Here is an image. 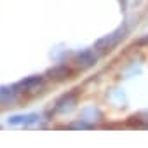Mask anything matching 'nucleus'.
I'll return each instance as SVG.
<instances>
[{
  "instance_id": "nucleus-1",
  "label": "nucleus",
  "mask_w": 148,
  "mask_h": 148,
  "mask_svg": "<svg viewBox=\"0 0 148 148\" xmlns=\"http://www.w3.org/2000/svg\"><path fill=\"white\" fill-rule=\"evenodd\" d=\"M127 32H129L127 26H120V28H117V30L112 32L110 35H105L103 38H99V40L94 44V49L99 51V52L112 51L115 45H119V42H122V40L127 37Z\"/></svg>"
},
{
  "instance_id": "nucleus-5",
  "label": "nucleus",
  "mask_w": 148,
  "mask_h": 148,
  "mask_svg": "<svg viewBox=\"0 0 148 148\" xmlns=\"http://www.w3.org/2000/svg\"><path fill=\"white\" fill-rule=\"evenodd\" d=\"M75 103H77V94H75V92H68L66 96H63V98L56 103L54 112H56V113H66V112H70L73 106H75Z\"/></svg>"
},
{
  "instance_id": "nucleus-6",
  "label": "nucleus",
  "mask_w": 148,
  "mask_h": 148,
  "mask_svg": "<svg viewBox=\"0 0 148 148\" xmlns=\"http://www.w3.org/2000/svg\"><path fill=\"white\" fill-rule=\"evenodd\" d=\"M18 91H16V87L12 86V87H0V105L2 106H5V105H11V103H14L16 99H18Z\"/></svg>"
},
{
  "instance_id": "nucleus-4",
  "label": "nucleus",
  "mask_w": 148,
  "mask_h": 148,
  "mask_svg": "<svg viewBox=\"0 0 148 148\" xmlns=\"http://www.w3.org/2000/svg\"><path fill=\"white\" fill-rule=\"evenodd\" d=\"M40 120L38 113H23V115H12L9 117L7 124L9 125H32Z\"/></svg>"
},
{
  "instance_id": "nucleus-3",
  "label": "nucleus",
  "mask_w": 148,
  "mask_h": 148,
  "mask_svg": "<svg viewBox=\"0 0 148 148\" xmlns=\"http://www.w3.org/2000/svg\"><path fill=\"white\" fill-rule=\"evenodd\" d=\"M42 84H44V77L33 75V77H26L25 80L18 82L14 87L18 92H35L38 87H42Z\"/></svg>"
},
{
  "instance_id": "nucleus-7",
  "label": "nucleus",
  "mask_w": 148,
  "mask_h": 148,
  "mask_svg": "<svg viewBox=\"0 0 148 148\" xmlns=\"http://www.w3.org/2000/svg\"><path fill=\"white\" fill-rule=\"evenodd\" d=\"M47 75H49L51 79H54V80H64V79H68V77L71 75V70H70L66 64H59V66L51 68Z\"/></svg>"
},
{
  "instance_id": "nucleus-2",
  "label": "nucleus",
  "mask_w": 148,
  "mask_h": 148,
  "mask_svg": "<svg viewBox=\"0 0 148 148\" xmlns=\"http://www.w3.org/2000/svg\"><path fill=\"white\" fill-rule=\"evenodd\" d=\"M75 63H77V66L80 70H87V68L94 66L98 63V52H96V49H86V51L79 52L75 56Z\"/></svg>"
},
{
  "instance_id": "nucleus-8",
  "label": "nucleus",
  "mask_w": 148,
  "mask_h": 148,
  "mask_svg": "<svg viewBox=\"0 0 148 148\" xmlns=\"http://www.w3.org/2000/svg\"><path fill=\"white\" fill-rule=\"evenodd\" d=\"M71 127H75V129H87V127H91V124H86V122H75V124H73Z\"/></svg>"
},
{
  "instance_id": "nucleus-9",
  "label": "nucleus",
  "mask_w": 148,
  "mask_h": 148,
  "mask_svg": "<svg viewBox=\"0 0 148 148\" xmlns=\"http://www.w3.org/2000/svg\"><path fill=\"white\" fill-rule=\"evenodd\" d=\"M138 44H139V45H145V44H148V33H146L145 37H141V38L138 40Z\"/></svg>"
}]
</instances>
